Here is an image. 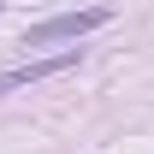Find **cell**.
<instances>
[{
    "instance_id": "obj_1",
    "label": "cell",
    "mask_w": 154,
    "mask_h": 154,
    "mask_svg": "<svg viewBox=\"0 0 154 154\" xmlns=\"http://www.w3.org/2000/svg\"><path fill=\"white\" fill-rule=\"evenodd\" d=\"M113 24V6H77V12H59V18H42L24 30V48H48V42H83L89 30Z\"/></svg>"
},
{
    "instance_id": "obj_2",
    "label": "cell",
    "mask_w": 154,
    "mask_h": 154,
    "mask_svg": "<svg viewBox=\"0 0 154 154\" xmlns=\"http://www.w3.org/2000/svg\"><path fill=\"white\" fill-rule=\"evenodd\" d=\"M77 59H83V48H59V54L24 59V65H12V71H0V95H18V89H30V83H42V77H59V71H71Z\"/></svg>"
}]
</instances>
